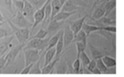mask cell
Segmentation results:
<instances>
[{
    "label": "cell",
    "instance_id": "38",
    "mask_svg": "<svg viewBox=\"0 0 124 77\" xmlns=\"http://www.w3.org/2000/svg\"><path fill=\"white\" fill-rule=\"evenodd\" d=\"M34 64V63H31L30 64H29L28 66H25V68L22 70V71L21 72V74H28L30 73V71L31 70V68L32 67V66Z\"/></svg>",
    "mask_w": 124,
    "mask_h": 77
},
{
    "label": "cell",
    "instance_id": "17",
    "mask_svg": "<svg viewBox=\"0 0 124 77\" xmlns=\"http://www.w3.org/2000/svg\"><path fill=\"white\" fill-rule=\"evenodd\" d=\"M50 4H51V17H50V20H52L55 15L57 14L59 12H61L62 6L60 2V0H52Z\"/></svg>",
    "mask_w": 124,
    "mask_h": 77
},
{
    "label": "cell",
    "instance_id": "37",
    "mask_svg": "<svg viewBox=\"0 0 124 77\" xmlns=\"http://www.w3.org/2000/svg\"><path fill=\"white\" fill-rule=\"evenodd\" d=\"M95 67H96V60L95 59H93L92 60H91L90 62L89 63V64L87 66V69L91 72L93 71V70L95 69Z\"/></svg>",
    "mask_w": 124,
    "mask_h": 77
},
{
    "label": "cell",
    "instance_id": "33",
    "mask_svg": "<svg viewBox=\"0 0 124 77\" xmlns=\"http://www.w3.org/2000/svg\"><path fill=\"white\" fill-rule=\"evenodd\" d=\"M81 61H80V58H77L75 62L72 64V69L75 71V74H79V72L81 70Z\"/></svg>",
    "mask_w": 124,
    "mask_h": 77
},
{
    "label": "cell",
    "instance_id": "26",
    "mask_svg": "<svg viewBox=\"0 0 124 77\" xmlns=\"http://www.w3.org/2000/svg\"><path fill=\"white\" fill-rule=\"evenodd\" d=\"M87 38H88V36L86 35V34L84 32L83 30H81L77 34V35H75L72 43H75L76 42H87Z\"/></svg>",
    "mask_w": 124,
    "mask_h": 77
},
{
    "label": "cell",
    "instance_id": "25",
    "mask_svg": "<svg viewBox=\"0 0 124 77\" xmlns=\"http://www.w3.org/2000/svg\"><path fill=\"white\" fill-rule=\"evenodd\" d=\"M104 64L106 66L107 68H110V67H113L116 66V60L113 58H111L109 56L104 55L103 57L101 58Z\"/></svg>",
    "mask_w": 124,
    "mask_h": 77
},
{
    "label": "cell",
    "instance_id": "20",
    "mask_svg": "<svg viewBox=\"0 0 124 77\" xmlns=\"http://www.w3.org/2000/svg\"><path fill=\"white\" fill-rule=\"evenodd\" d=\"M77 11H74V12H63V11H61L56 14L53 17L52 20H56V21H64L66 20L67 18H69L70 16H71L72 15L75 14Z\"/></svg>",
    "mask_w": 124,
    "mask_h": 77
},
{
    "label": "cell",
    "instance_id": "2",
    "mask_svg": "<svg viewBox=\"0 0 124 77\" xmlns=\"http://www.w3.org/2000/svg\"><path fill=\"white\" fill-rule=\"evenodd\" d=\"M24 58H25V66H28L31 63H35L40 59L41 52L37 49L24 48Z\"/></svg>",
    "mask_w": 124,
    "mask_h": 77
},
{
    "label": "cell",
    "instance_id": "23",
    "mask_svg": "<svg viewBox=\"0 0 124 77\" xmlns=\"http://www.w3.org/2000/svg\"><path fill=\"white\" fill-rule=\"evenodd\" d=\"M44 55V54H42L41 55L40 59L38 60L37 62H36L35 63H34V64L32 66V67L31 68V70L30 71V74H42V71H41L40 66V61L42 58L43 57V56Z\"/></svg>",
    "mask_w": 124,
    "mask_h": 77
},
{
    "label": "cell",
    "instance_id": "1",
    "mask_svg": "<svg viewBox=\"0 0 124 77\" xmlns=\"http://www.w3.org/2000/svg\"><path fill=\"white\" fill-rule=\"evenodd\" d=\"M50 39V37L44 39H39V38H29L26 44L23 47V48H33L37 49L42 52L43 50H46L48 42Z\"/></svg>",
    "mask_w": 124,
    "mask_h": 77
},
{
    "label": "cell",
    "instance_id": "29",
    "mask_svg": "<svg viewBox=\"0 0 124 77\" xmlns=\"http://www.w3.org/2000/svg\"><path fill=\"white\" fill-rule=\"evenodd\" d=\"M95 32L98 33L99 34H100L102 36L106 38L109 40H112L113 39H116V35L114 33H111V32H109V31H105V30H99L98 31H96Z\"/></svg>",
    "mask_w": 124,
    "mask_h": 77
},
{
    "label": "cell",
    "instance_id": "28",
    "mask_svg": "<svg viewBox=\"0 0 124 77\" xmlns=\"http://www.w3.org/2000/svg\"><path fill=\"white\" fill-rule=\"evenodd\" d=\"M75 44L77 46V58H79V55L81 52L85 51L87 47V42H76Z\"/></svg>",
    "mask_w": 124,
    "mask_h": 77
},
{
    "label": "cell",
    "instance_id": "30",
    "mask_svg": "<svg viewBox=\"0 0 124 77\" xmlns=\"http://www.w3.org/2000/svg\"><path fill=\"white\" fill-rule=\"evenodd\" d=\"M96 66L97 68L99 70V71L101 72V74H105L107 70V68L106 66L104 64V63L102 61L101 58L96 59Z\"/></svg>",
    "mask_w": 124,
    "mask_h": 77
},
{
    "label": "cell",
    "instance_id": "18",
    "mask_svg": "<svg viewBox=\"0 0 124 77\" xmlns=\"http://www.w3.org/2000/svg\"><path fill=\"white\" fill-rule=\"evenodd\" d=\"M89 49L91 52V55H92L93 59H98L100 58H102L104 56V52L101 49H99V48H97L95 46H93L92 44L89 42Z\"/></svg>",
    "mask_w": 124,
    "mask_h": 77
},
{
    "label": "cell",
    "instance_id": "13",
    "mask_svg": "<svg viewBox=\"0 0 124 77\" xmlns=\"http://www.w3.org/2000/svg\"><path fill=\"white\" fill-rule=\"evenodd\" d=\"M79 9H80V7H78L76 4H75L71 0H66L62 7L61 11L70 12L77 11Z\"/></svg>",
    "mask_w": 124,
    "mask_h": 77
},
{
    "label": "cell",
    "instance_id": "24",
    "mask_svg": "<svg viewBox=\"0 0 124 77\" xmlns=\"http://www.w3.org/2000/svg\"><path fill=\"white\" fill-rule=\"evenodd\" d=\"M13 0H0V6L5 9L7 12L13 14V7H12Z\"/></svg>",
    "mask_w": 124,
    "mask_h": 77
},
{
    "label": "cell",
    "instance_id": "3",
    "mask_svg": "<svg viewBox=\"0 0 124 77\" xmlns=\"http://www.w3.org/2000/svg\"><path fill=\"white\" fill-rule=\"evenodd\" d=\"M24 46H25V44H19L17 46L11 48V50L5 54V58H6L5 68L8 67L9 65L12 64L14 62L15 59L16 58L19 53L23 50Z\"/></svg>",
    "mask_w": 124,
    "mask_h": 77
},
{
    "label": "cell",
    "instance_id": "11",
    "mask_svg": "<svg viewBox=\"0 0 124 77\" xmlns=\"http://www.w3.org/2000/svg\"><path fill=\"white\" fill-rule=\"evenodd\" d=\"M64 21H56L54 20H50L48 27H47V31L48 34L54 33L55 31H58L60 30L61 26L63 25Z\"/></svg>",
    "mask_w": 124,
    "mask_h": 77
},
{
    "label": "cell",
    "instance_id": "42",
    "mask_svg": "<svg viewBox=\"0 0 124 77\" xmlns=\"http://www.w3.org/2000/svg\"><path fill=\"white\" fill-rule=\"evenodd\" d=\"M100 1H101V0H96V1H95V3H93V8H95V6H97V5H98L99 2Z\"/></svg>",
    "mask_w": 124,
    "mask_h": 77
},
{
    "label": "cell",
    "instance_id": "5",
    "mask_svg": "<svg viewBox=\"0 0 124 77\" xmlns=\"http://www.w3.org/2000/svg\"><path fill=\"white\" fill-rule=\"evenodd\" d=\"M52 0H46L45 2L42 6L40 8H39L37 11L34 12V22L32 24V26L31 29H32V31L36 28V27L40 24V23L42 22L44 18V14H45V8H46L47 4L49 3L50 1H51Z\"/></svg>",
    "mask_w": 124,
    "mask_h": 77
},
{
    "label": "cell",
    "instance_id": "34",
    "mask_svg": "<svg viewBox=\"0 0 124 77\" xmlns=\"http://www.w3.org/2000/svg\"><path fill=\"white\" fill-rule=\"evenodd\" d=\"M13 2L14 3L15 6L18 11L20 12H22L24 7V2L23 0H13Z\"/></svg>",
    "mask_w": 124,
    "mask_h": 77
},
{
    "label": "cell",
    "instance_id": "43",
    "mask_svg": "<svg viewBox=\"0 0 124 77\" xmlns=\"http://www.w3.org/2000/svg\"><path fill=\"white\" fill-rule=\"evenodd\" d=\"M110 0H101L99 2L98 4H100V3H105V2H107V1H109Z\"/></svg>",
    "mask_w": 124,
    "mask_h": 77
},
{
    "label": "cell",
    "instance_id": "9",
    "mask_svg": "<svg viewBox=\"0 0 124 77\" xmlns=\"http://www.w3.org/2000/svg\"><path fill=\"white\" fill-rule=\"evenodd\" d=\"M87 15H84L83 17L79 18L78 20L73 21V22H70L69 23L70 26V28L72 30L74 36L77 35L78 31L82 30V26L83 24L85 22V20L87 18Z\"/></svg>",
    "mask_w": 124,
    "mask_h": 77
},
{
    "label": "cell",
    "instance_id": "35",
    "mask_svg": "<svg viewBox=\"0 0 124 77\" xmlns=\"http://www.w3.org/2000/svg\"><path fill=\"white\" fill-rule=\"evenodd\" d=\"M11 34H12V32H9L8 30L1 28L0 26V38H3L10 36Z\"/></svg>",
    "mask_w": 124,
    "mask_h": 77
},
{
    "label": "cell",
    "instance_id": "36",
    "mask_svg": "<svg viewBox=\"0 0 124 77\" xmlns=\"http://www.w3.org/2000/svg\"><path fill=\"white\" fill-rule=\"evenodd\" d=\"M101 30H105V31H109V32H111V33H114V34H116V26H103V27H101Z\"/></svg>",
    "mask_w": 124,
    "mask_h": 77
},
{
    "label": "cell",
    "instance_id": "27",
    "mask_svg": "<svg viewBox=\"0 0 124 77\" xmlns=\"http://www.w3.org/2000/svg\"><path fill=\"white\" fill-rule=\"evenodd\" d=\"M79 58H80L82 67H87V66L89 64V63L91 61L90 58L85 51L81 52V54L79 55Z\"/></svg>",
    "mask_w": 124,
    "mask_h": 77
},
{
    "label": "cell",
    "instance_id": "41",
    "mask_svg": "<svg viewBox=\"0 0 124 77\" xmlns=\"http://www.w3.org/2000/svg\"><path fill=\"white\" fill-rule=\"evenodd\" d=\"M4 22H6V21H4V18L3 17V15L1 14V13L0 12V23Z\"/></svg>",
    "mask_w": 124,
    "mask_h": 77
},
{
    "label": "cell",
    "instance_id": "39",
    "mask_svg": "<svg viewBox=\"0 0 124 77\" xmlns=\"http://www.w3.org/2000/svg\"><path fill=\"white\" fill-rule=\"evenodd\" d=\"M5 54L0 57V70H2L5 69L6 66V58H5Z\"/></svg>",
    "mask_w": 124,
    "mask_h": 77
},
{
    "label": "cell",
    "instance_id": "12",
    "mask_svg": "<svg viewBox=\"0 0 124 77\" xmlns=\"http://www.w3.org/2000/svg\"><path fill=\"white\" fill-rule=\"evenodd\" d=\"M60 59V56H56V57L54 58V59L49 62L47 65L44 66V67L41 69L42 71V74H52V71L54 70L55 65L56 64V63L58 62Z\"/></svg>",
    "mask_w": 124,
    "mask_h": 77
},
{
    "label": "cell",
    "instance_id": "22",
    "mask_svg": "<svg viewBox=\"0 0 124 77\" xmlns=\"http://www.w3.org/2000/svg\"><path fill=\"white\" fill-rule=\"evenodd\" d=\"M56 54H55V57L56 56H59L62 52L64 50V42H63V32L61 34V36L58 39L57 44L56 45Z\"/></svg>",
    "mask_w": 124,
    "mask_h": 77
},
{
    "label": "cell",
    "instance_id": "19",
    "mask_svg": "<svg viewBox=\"0 0 124 77\" xmlns=\"http://www.w3.org/2000/svg\"><path fill=\"white\" fill-rule=\"evenodd\" d=\"M55 54H56V48L55 47H53L52 48L49 49L48 50H46L44 52V66L47 65L49 62H50L55 57Z\"/></svg>",
    "mask_w": 124,
    "mask_h": 77
},
{
    "label": "cell",
    "instance_id": "32",
    "mask_svg": "<svg viewBox=\"0 0 124 77\" xmlns=\"http://www.w3.org/2000/svg\"><path fill=\"white\" fill-rule=\"evenodd\" d=\"M66 71H67V63L62 62L61 63L60 65L58 66L56 70V74H66Z\"/></svg>",
    "mask_w": 124,
    "mask_h": 77
},
{
    "label": "cell",
    "instance_id": "40",
    "mask_svg": "<svg viewBox=\"0 0 124 77\" xmlns=\"http://www.w3.org/2000/svg\"><path fill=\"white\" fill-rule=\"evenodd\" d=\"M91 73L93 74H101V72L99 71V70L97 68V66H96L95 69L93 70V71L91 72Z\"/></svg>",
    "mask_w": 124,
    "mask_h": 77
},
{
    "label": "cell",
    "instance_id": "10",
    "mask_svg": "<svg viewBox=\"0 0 124 77\" xmlns=\"http://www.w3.org/2000/svg\"><path fill=\"white\" fill-rule=\"evenodd\" d=\"M7 22H8V24L9 25V27H10V28H11V31H12V32L13 33L14 36L17 38V41L19 42V43H20V44H25V43L26 42V40L23 38L22 34H21L20 28L19 27H17V26H15L14 24L12 23V22L9 20V19H8V20H7Z\"/></svg>",
    "mask_w": 124,
    "mask_h": 77
},
{
    "label": "cell",
    "instance_id": "16",
    "mask_svg": "<svg viewBox=\"0 0 124 77\" xmlns=\"http://www.w3.org/2000/svg\"><path fill=\"white\" fill-rule=\"evenodd\" d=\"M105 14V10L104 8V3H100V6H99L94 10L91 15V18L92 20H99L102 17H103Z\"/></svg>",
    "mask_w": 124,
    "mask_h": 77
},
{
    "label": "cell",
    "instance_id": "31",
    "mask_svg": "<svg viewBox=\"0 0 124 77\" xmlns=\"http://www.w3.org/2000/svg\"><path fill=\"white\" fill-rule=\"evenodd\" d=\"M48 34V31L42 28L40 29L39 31H38L37 33L35 35H34L33 36L30 37L29 38H39V39H44L47 36V35Z\"/></svg>",
    "mask_w": 124,
    "mask_h": 77
},
{
    "label": "cell",
    "instance_id": "6",
    "mask_svg": "<svg viewBox=\"0 0 124 77\" xmlns=\"http://www.w3.org/2000/svg\"><path fill=\"white\" fill-rule=\"evenodd\" d=\"M24 7L22 14L27 20L33 24L34 22V8L32 3L27 0H23Z\"/></svg>",
    "mask_w": 124,
    "mask_h": 77
},
{
    "label": "cell",
    "instance_id": "8",
    "mask_svg": "<svg viewBox=\"0 0 124 77\" xmlns=\"http://www.w3.org/2000/svg\"><path fill=\"white\" fill-rule=\"evenodd\" d=\"M74 37H75V36H74V34L72 30L70 28L69 24H67L63 30L64 49L66 48L72 43Z\"/></svg>",
    "mask_w": 124,
    "mask_h": 77
},
{
    "label": "cell",
    "instance_id": "15",
    "mask_svg": "<svg viewBox=\"0 0 124 77\" xmlns=\"http://www.w3.org/2000/svg\"><path fill=\"white\" fill-rule=\"evenodd\" d=\"M82 30H83L84 32L86 34L87 36H89L92 32H95L96 31L101 30V27L92 25L90 23H87L86 22H85L82 26Z\"/></svg>",
    "mask_w": 124,
    "mask_h": 77
},
{
    "label": "cell",
    "instance_id": "21",
    "mask_svg": "<svg viewBox=\"0 0 124 77\" xmlns=\"http://www.w3.org/2000/svg\"><path fill=\"white\" fill-rule=\"evenodd\" d=\"M116 7V0H110L104 3V8L105 10V14L104 16H107L112 12Z\"/></svg>",
    "mask_w": 124,
    "mask_h": 77
},
{
    "label": "cell",
    "instance_id": "4",
    "mask_svg": "<svg viewBox=\"0 0 124 77\" xmlns=\"http://www.w3.org/2000/svg\"><path fill=\"white\" fill-rule=\"evenodd\" d=\"M9 20L14 24L15 26H17L19 28H32V23L30 22L29 21L22 15V12L18 10H17L16 15H14L12 19H9Z\"/></svg>",
    "mask_w": 124,
    "mask_h": 77
},
{
    "label": "cell",
    "instance_id": "14",
    "mask_svg": "<svg viewBox=\"0 0 124 77\" xmlns=\"http://www.w3.org/2000/svg\"><path fill=\"white\" fill-rule=\"evenodd\" d=\"M62 32H63V30H60L52 38H50L49 40H48V45H47V47H46L45 51H46V50H49L50 48H52L53 47H55V46L57 44V42H58L59 38L61 36V34Z\"/></svg>",
    "mask_w": 124,
    "mask_h": 77
},
{
    "label": "cell",
    "instance_id": "7",
    "mask_svg": "<svg viewBox=\"0 0 124 77\" xmlns=\"http://www.w3.org/2000/svg\"><path fill=\"white\" fill-rule=\"evenodd\" d=\"M14 36H9L3 38V40L0 42V57L7 53L9 48H12V42L14 40Z\"/></svg>",
    "mask_w": 124,
    "mask_h": 77
}]
</instances>
